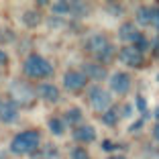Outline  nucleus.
I'll return each mask as SVG.
<instances>
[{"label":"nucleus","mask_w":159,"mask_h":159,"mask_svg":"<svg viewBox=\"0 0 159 159\" xmlns=\"http://www.w3.org/2000/svg\"><path fill=\"white\" fill-rule=\"evenodd\" d=\"M39 147V133L37 131H23L12 139L10 143V151L16 155H25V153H33Z\"/></svg>","instance_id":"obj_1"},{"label":"nucleus","mask_w":159,"mask_h":159,"mask_svg":"<svg viewBox=\"0 0 159 159\" xmlns=\"http://www.w3.org/2000/svg\"><path fill=\"white\" fill-rule=\"evenodd\" d=\"M23 67H25V74H27L29 78H47V75L53 74V66L45 57L37 55V53L29 55Z\"/></svg>","instance_id":"obj_2"},{"label":"nucleus","mask_w":159,"mask_h":159,"mask_svg":"<svg viewBox=\"0 0 159 159\" xmlns=\"http://www.w3.org/2000/svg\"><path fill=\"white\" fill-rule=\"evenodd\" d=\"M86 49H88L90 53H94L96 55V59L100 61H106L108 57L112 55V45L108 43V39L104 37V35H92V37L86 41Z\"/></svg>","instance_id":"obj_3"},{"label":"nucleus","mask_w":159,"mask_h":159,"mask_svg":"<svg viewBox=\"0 0 159 159\" xmlns=\"http://www.w3.org/2000/svg\"><path fill=\"white\" fill-rule=\"evenodd\" d=\"M88 98H90V104H92L94 110H98V112H102V114L110 108V102H112V100H110V94L104 88H100V86H92V88H90Z\"/></svg>","instance_id":"obj_4"},{"label":"nucleus","mask_w":159,"mask_h":159,"mask_svg":"<svg viewBox=\"0 0 159 159\" xmlns=\"http://www.w3.org/2000/svg\"><path fill=\"white\" fill-rule=\"evenodd\" d=\"M12 94L20 104H29L35 98V90L25 82H12Z\"/></svg>","instance_id":"obj_5"},{"label":"nucleus","mask_w":159,"mask_h":159,"mask_svg":"<svg viewBox=\"0 0 159 159\" xmlns=\"http://www.w3.org/2000/svg\"><path fill=\"white\" fill-rule=\"evenodd\" d=\"M131 88V78L125 71H116V74L110 75V90L116 94H126Z\"/></svg>","instance_id":"obj_6"},{"label":"nucleus","mask_w":159,"mask_h":159,"mask_svg":"<svg viewBox=\"0 0 159 159\" xmlns=\"http://www.w3.org/2000/svg\"><path fill=\"white\" fill-rule=\"evenodd\" d=\"M86 75L82 74V71H67L66 75H63V84H66L67 90H82L86 86Z\"/></svg>","instance_id":"obj_7"},{"label":"nucleus","mask_w":159,"mask_h":159,"mask_svg":"<svg viewBox=\"0 0 159 159\" xmlns=\"http://www.w3.org/2000/svg\"><path fill=\"white\" fill-rule=\"evenodd\" d=\"M118 57H120L122 63H129V66H139V63H141V53L137 51L133 45L122 47L120 53H118Z\"/></svg>","instance_id":"obj_8"},{"label":"nucleus","mask_w":159,"mask_h":159,"mask_svg":"<svg viewBox=\"0 0 159 159\" xmlns=\"http://www.w3.org/2000/svg\"><path fill=\"white\" fill-rule=\"evenodd\" d=\"M74 139H75V141H80V143H92V141L96 139V131H94V126H90V125L75 126Z\"/></svg>","instance_id":"obj_9"},{"label":"nucleus","mask_w":159,"mask_h":159,"mask_svg":"<svg viewBox=\"0 0 159 159\" xmlns=\"http://www.w3.org/2000/svg\"><path fill=\"white\" fill-rule=\"evenodd\" d=\"M19 110H16V104L12 100H6V102H0V120L2 122H12L16 118Z\"/></svg>","instance_id":"obj_10"},{"label":"nucleus","mask_w":159,"mask_h":159,"mask_svg":"<svg viewBox=\"0 0 159 159\" xmlns=\"http://www.w3.org/2000/svg\"><path fill=\"white\" fill-rule=\"evenodd\" d=\"M39 96H41L47 104H55L57 100H59V90L53 84H41L39 86Z\"/></svg>","instance_id":"obj_11"},{"label":"nucleus","mask_w":159,"mask_h":159,"mask_svg":"<svg viewBox=\"0 0 159 159\" xmlns=\"http://www.w3.org/2000/svg\"><path fill=\"white\" fill-rule=\"evenodd\" d=\"M82 74H84L86 78H92V80H104L106 78V67L98 66V63H84Z\"/></svg>","instance_id":"obj_12"},{"label":"nucleus","mask_w":159,"mask_h":159,"mask_svg":"<svg viewBox=\"0 0 159 159\" xmlns=\"http://www.w3.org/2000/svg\"><path fill=\"white\" fill-rule=\"evenodd\" d=\"M118 37L122 39V41H129V43H135L137 39L141 37V33L135 29V25H131V23H126V25H122L120 27V31H118Z\"/></svg>","instance_id":"obj_13"},{"label":"nucleus","mask_w":159,"mask_h":159,"mask_svg":"<svg viewBox=\"0 0 159 159\" xmlns=\"http://www.w3.org/2000/svg\"><path fill=\"white\" fill-rule=\"evenodd\" d=\"M137 20H139L141 25H151V20H153V10L147 8V6L139 8L137 10Z\"/></svg>","instance_id":"obj_14"},{"label":"nucleus","mask_w":159,"mask_h":159,"mask_svg":"<svg viewBox=\"0 0 159 159\" xmlns=\"http://www.w3.org/2000/svg\"><path fill=\"white\" fill-rule=\"evenodd\" d=\"M118 108H110V110H106V112L102 114V122L104 125H108V126H114L118 122Z\"/></svg>","instance_id":"obj_15"},{"label":"nucleus","mask_w":159,"mask_h":159,"mask_svg":"<svg viewBox=\"0 0 159 159\" xmlns=\"http://www.w3.org/2000/svg\"><path fill=\"white\" fill-rule=\"evenodd\" d=\"M23 20L29 27H37V25L41 23V16H39V12H35V10H27V12L23 14Z\"/></svg>","instance_id":"obj_16"},{"label":"nucleus","mask_w":159,"mask_h":159,"mask_svg":"<svg viewBox=\"0 0 159 159\" xmlns=\"http://www.w3.org/2000/svg\"><path fill=\"white\" fill-rule=\"evenodd\" d=\"M51 10L55 14H71V2H53Z\"/></svg>","instance_id":"obj_17"},{"label":"nucleus","mask_w":159,"mask_h":159,"mask_svg":"<svg viewBox=\"0 0 159 159\" xmlns=\"http://www.w3.org/2000/svg\"><path fill=\"white\" fill-rule=\"evenodd\" d=\"M49 131L53 133V135H63V122L59 120V118H49Z\"/></svg>","instance_id":"obj_18"},{"label":"nucleus","mask_w":159,"mask_h":159,"mask_svg":"<svg viewBox=\"0 0 159 159\" xmlns=\"http://www.w3.org/2000/svg\"><path fill=\"white\" fill-rule=\"evenodd\" d=\"M80 118H82V110H80V108H70V110L66 112V120L70 122V125L78 122Z\"/></svg>","instance_id":"obj_19"},{"label":"nucleus","mask_w":159,"mask_h":159,"mask_svg":"<svg viewBox=\"0 0 159 159\" xmlns=\"http://www.w3.org/2000/svg\"><path fill=\"white\" fill-rule=\"evenodd\" d=\"M71 14H80V16H84V14H88V6L82 4V2H71Z\"/></svg>","instance_id":"obj_20"},{"label":"nucleus","mask_w":159,"mask_h":159,"mask_svg":"<svg viewBox=\"0 0 159 159\" xmlns=\"http://www.w3.org/2000/svg\"><path fill=\"white\" fill-rule=\"evenodd\" d=\"M70 159H90V155L86 153V149H82V147H75V149H71Z\"/></svg>","instance_id":"obj_21"},{"label":"nucleus","mask_w":159,"mask_h":159,"mask_svg":"<svg viewBox=\"0 0 159 159\" xmlns=\"http://www.w3.org/2000/svg\"><path fill=\"white\" fill-rule=\"evenodd\" d=\"M133 47H135V49H137L139 53H141V51H147V49H149V41H147V39L143 37V35H141V37L135 41V45H133Z\"/></svg>","instance_id":"obj_22"},{"label":"nucleus","mask_w":159,"mask_h":159,"mask_svg":"<svg viewBox=\"0 0 159 159\" xmlns=\"http://www.w3.org/2000/svg\"><path fill=\"white\" fill-rule=\"evenodd\" d=\"M43 159H57V149L53 145H49L45 149V155H43Z\"/></svg>","instance_id":"obj_23"},{"label":"nucleus","mask_w":159,"mask_h":159,"mask_svg":"<svg viewBox=\"0 0 159 159\" xmlns=\"http://www.w3.org/2000/svg\"><path fill=\"white\" fill-rule=\"evenodd\" d=\"M137 108H139V112H143V114L147 112V102H145L143 96H137Z\"/></svg>","instance_id":"obj_24"},{"label":"nucleus","mask_w":159,"mask_h":159,"mask_svg":"<svg viewBox=\"0 0 159 159\" xmlns=\"http://www.w3.org/2000/svg\"><path fill=\"white\" fill-rule=\"evenodd\" d=\"M102 149L104 151H112V149H116V145L110 143V141H102Z\"/></svg>","instance_id":"obj_25"},{"label":"nucleus","mask_w":159,"mask_h":159,"mask_svg":"<svg viewBox=\"0 0 159 159\" xmlns=\"http://www.w3.org/2000/svg\"><path fill=\"white\" fill-rule=\"evenodd\" d=\"M151 25H153L155 29H159V8L153 10V20H151Z\"/></svg>","instance_id":"obj_26"},{"label":"nucleus","mask_w":159,"mask_h":159,"mask_svg":"<svg viewBox=\"0 0 159 159\" xmlns=\"http://www.w3.org/2000/svg\"><path fill=\"white\" fill-rule=\"evenodd\" d=\"M141 126H143V118H141V120H137V122H133V125H131V131L135 133V131H139Z\"/></svg>","instance_id":"obj_27"},{"label":"nucleus","mask_w":159,"mask_h":159,"mask_svg":"<svg viewBox=\"0 0 159 159\" xmlns=\"http://www.w3.org/2000/svg\"><path fill=\"white\" fill-rule=\"evenodd\" d=\"M131 112H133V108L129 106V104H126V106H122V116H129Z\"/></svg>","instance_id":"obj_28"},{"label":"nucleus","mask_w":159,"mask_h":159,"mask_svg":"<svg viewBox=\"0 0 159 159\" xmlns=\"http://www.w3.org/2000/svg\"><path fill=\"white\" fill-rule=\"evenodd\" d=\"M153 137H155V139L159 141V122H157V125L153 126Z\"/></svg>","instance_id":"obj_29"},{"label":"nucleus","mask_w":159,"mask_h":159,"mask_svg":"<svg viewBox=\"0 0 159 159\" xmlns=\"http://www.w3.org/2000/svg\"><path fill=\"white\" fill-rule=\"evenodd\" d=\"M2 63H6V53L0 49V66H2Z\"/></svg>","instance_id":"obj_30"},{"label":"nucleus","mask_w":159,"mask_h":159,"mask_svg":"<svg viewBox=\"0 0 159 159\" xmlns=\"http://www.w3.org/2000/svg\"><path fill=\"white\" fill-rule=\"evenodd\" d=\"M108 159H126V157H122V155H110Z\"/></svg>","instance_id":"obj_31"},{"label":"nucleus","mask_w":159,"mask_h":159,"mask_svg":"<svg viewBox=\"0 0 159 159\" xmlns=\"http://www.w3.org/2000/svg\"><path fill=\"white\" fill-rule=\"evenodd\" d=\"M0 159H6V155H4V151H0Z\"/></svg>","instance_id":"obj_32"},{"label":"nucleus","mask_w":159,"mask_h":159,"mask_svg":"<svg viewBox=\"0 0 159 159\" xmlns=\"http://www.w3.org/2000/svg\"><path fill=\"white\" fill-rule=\"evenodd\" d=\"M155 118H157V120H159V108H157V110H155Z\"/></svg>","instance_id":"obj_33"},{"label":"nucleus","mask_w":159,"mask_h":159,"mask_svg":"<svg viewBox=\"0 0 159 159\" xmlns=\"http://www.w3.org/2000/svg\"><path fill=\"white\" fill-rule=\"evenodd\" d=\"M157 80H159V75H157Z\"/></svg>","instance_id":"obj_34"}]
</instances>
